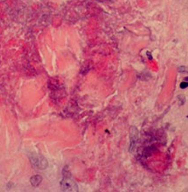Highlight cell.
I'll use <instances>...</instances> for the list:
<instances>
[{"instance_id": "cell-1", "label": "cell", "mask_w": 188, "mask_h": 192, "mask_svg": "<svg viewBox=\"0 0 188 192\" xmlns=\"http://www.w3.org/2000/svg\"><path fill=\"white\" fill-rule=\"evenodd\" d=\"M29 160L32 163L33 167H36L37 169H41L44 170L48 166V161L45 158L42 154H35V153H31L29 155Z\"/></svg>"}, {"instance_id": "cell-2", "label": "cell", "mask_w": 188, "mask_h": 192, "mask_svg": "<svg viewBox=\"0 0 188 192\" xmlns=\"http://www.w3.org/2000/svg\"><path fill=\"white\" fill-rule=\"evenodd\" d=\"M60 189L65 192H77L79 190L78 185L73 179H71L68 175H64L63 179L60 182Z\"/></svg>"}, {"instance_id": "cell-3", "label": "cell", "mask_w": 188, "mask_h": 192, "mask_svg": "<svg viewBox=\"0 0 188 192\" xmlns=\"http://www.w3.org/2000/svg\"><path fill=\"white\" fill-rule=\"evenodd\" d=\"M138 137L139 132L138 128L136 126H131L130 129V147H129V151L131 153L135 149L136 145L138 141Z\"/></svg>"}, {"instance_id": "cell-4", "label": "cell", "mask_w": 188, "mask_h": 192, "mask_svg": "<svg viewBox=\"0 0 188 192\" xmlns=\"http://www.w3.org/2000/svg\"><path fill=\"white\" fill-rule=\"evenodd\" d=\"M42 180H43V178H42L41 175H33V176H32V177L30 178V183H31V185H32L33 187H38V186H40L41 183H42Z\"/></svg>"}, {"instance_id": "cell-5", "label": "cell", "mask_w": 188, "mask_h": 192, "mask_svg": "<svg viewBox=\"0 0 188 192\" xmlns=\"http://www.w3.org/2000/svg\"><path fill=\"white\" fill-rule=\"evenodd\" d=\"M177 99H178V102H179V104L180 105H184L186 101V96L183 95V94H180L178 95L177 97Z\"/></svg>"}, {"instance_id": "cell-6", "label": "cell", "mask_w": 188, "mask_h": 192, "mask_svg": "<svg viewBox=\"0 0 188 192\" xmlns=\"http://www.w3.org/2000/svg\"><path fill=\"white\" fill-rule=\"evenodd\" d=\"M178 70H179V72H180V73H188V68L185 67V66L179 67Z\"/></svg>"}, {"instance_id": "cell-7", "label": "cell", "mask_w": 188, "mask_h": 192, "mask_svg": "<svg viewBox=\"0 0 188 192\" xmlns=\"http://www.w3.org/2000/svg\"><path fill=\"white\" fill-rule=\"evenodd\" d=\"M180 87L181 88V89H186V88H188V82H186V81H184V82H182L181 84H180Z\"/></svg>"}, {"instance_id": "cell-8", "label": "cell", "mask_w": 188, "mask_h": 192, "mask_svg": "<svg viewBox=\"0 0 188 192\" xmlns=\"http://www.w3.org/2000/svg\"><path fill=\"white\" fill-rule=\"evenodd\" d=\"M147 55H148V57H149V59L151 61V60H152V57H151V52H147Z\"/></svg>"}, {"instance_id": "cell-9", "label": "cell", "mask_w": 188, "mask_h": 192, "mask_svg": "<svg viewBox=\"0 0 188 192\" xmlns=\"http://www.w3.org/2000/svg\"><path fill=\"white\" fill-rule=\"evenodd\" d=\"M185 81H186V82H188V76H187V77H186V78H185Z\"/></svg>"}, {"instance_id": "cell-10", "label": "cell", "mask_w": 188, "mask_h": 192, "mask_svg": "<svg viewBox=\"0 0 188 192\" xmlns=\"http://www.w3.org/2000/svg\"><path fill=\"white\" fill-rule=\"evenodd\" d=\"M186 118H188V116H186Z\"/></svg>"}]
</instances>
